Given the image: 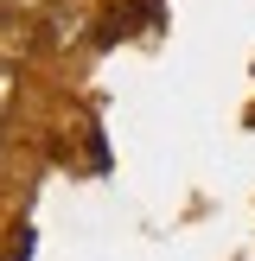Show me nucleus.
Returning <instances> with one entry per match:
<instances>
[{
    "label": "nucleus",
    "instance_id": "obj_1",
    "mask_svg": "<svg viewBox=\"0 0 255 261\" xmlns=\"http://www.w3.org/2000/svg\"><path fill=\"white\" fill-rule=\"evenodd\" d=\"M13 96H19V76H13V70H0V115L13 109Z\"/></svg>",
    "mask_w": 255,
    "mask_h": 261
}]
</instances>
